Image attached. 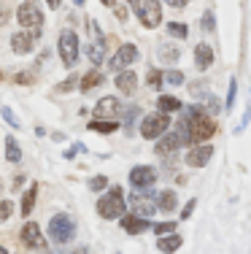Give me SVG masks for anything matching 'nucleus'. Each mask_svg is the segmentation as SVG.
Listing matches in <instances>:
<instances>
[{
    "mask_svg": "<svg viewBox=\"0 0 251 254\" xmlns=\"http://www.w3.org/2000/svg\"><path fill=\"white\" fill-rule=\"evenodd\" d=\"M124 211H127V203H124V190L113 184L111 190H108V195H103L98 200V214L103 216V219H119V216H124Z\"/></svg>",
    "mask_w": 251,
    "mask_h": 254,
    "instance_id": "f257e3e1",
    "label": "nucleus"
},
{
    "mask_svg": "<svg viewBox=\"0 0 251 254\" xmlns=\"http://www.w3.org/2000/svg\"><path fill=\"white\" fill-rule=\"evenodd\" d=\"M130 8L135 11V16L141 19L143 27L154 30L159 27V22H162V8H159V0H127Z\"/></svg>",
    "mask_w": 251,
    "mask_h": 254,
    "instance_id": "f03ea898",
    "label": "nucleus"
},
{
    "mask_svg": "<svg viewBox=\"0 0 251 254\" xmlns=\"http://www.w3.org/2000/svg\"><path fill=\"white\" fill-rule=\"evenodd\" d=\"M87 27H89V35H92V41L87 44V57H89V63H92V65H100L105 60V52H108V38L100 33V27H98V22H95V19H89Z\"/></svg>",
    "mask_w": 251,
    "mask_h": 254,
    "instance_id": "7ed1b4c3",
    "label": "nucleus"
},
{
    "mask_svg": "<svg viewBox=\"0 0 251 254\" xmlns=\"http://www.w3.org/2000/svg\"><path fill=\"white\" fill-rule=\"evenodd\" d=\"M59 60L68 70H73V65L79 63V35L68 27L59 33Z\"/></svg>",
    "mask_w": 251,
    "mask_h": 254,
    "instance_id": "20e7f679",
    "label": "nucleus"
},
{
    "mask_svg": "<svg viewBox=\"0 0 251 254\" xmlns=\"http://www.w3.org/2000/svg\"><path fill=\"white\" fill-rule=\"evenodd\" d=\"M16 22H19L25 30H33V33L38 35L41 25H44V14H41L38 3H35V0H25V3H19V8H16Z\"/></svg>",
    "mask_w": 251,
    "mask_h": 254,
    "instance_id": "39448f33",
    "label": "nucleus"
},
{
    "mask_svg": "<svg viewBox=\"0 0 251 254\" xmlns=\"http://www.w3.org/2000/svg\"><path fill=\"white\" fill-rule=\"evenodd\" d=\"M73 235H76V222L70 219L68 214L51 216V222H49V238L54 241V244H68Z\"/></svg>",
    "mask_w": 251,
    "mask_h": 254,
    "instance_id": "423d86ee",
    "label": "nucleus"
},
{
    "mask_svg": "<svg viewBox=\"0 0 251 254\" xmlns=\"http://www.w3.org/2000/svg\"><path fill=\"white\" fill-rule=\"evenodd\" d=\"M167 127H170V117L162 114V111H154V114H149V117L143 119L141 135L146 138V141H157L159 135H165V132H167Z\"/></svg>",
    "mask_w": 251,
    "mask_h": 254,
    "instance_id": "0eeeda50",
    "label": "nucleus"
},
{
    "mask_svg": "<svg viewBox=\"0 0 251 254\" xmlns=\"http://www.w3.org/2000/svg\"><path fill=\"white\" fill-rule=\"evenodd\" d=\"M135 60H138V46L135 44H122L116 52H113V57L108 60V70L111 73H122V70H127V65H133Z\"/></svg>",
    "mask_w": 251,
    "mask_h": 254,
    "instance_id": "6e6552de",
    "label": "nucleus"
},
{
    "mask_svg": "<svg viewBox=\"0 0 251 254\" xmlns=\"http://www.w3.org/2000/svg\"><path fill=\"white\" fill-rule=\"evenodd\" d=\"M157 168L151 165H135L133 171H130V184L135 187V190H149V187L157 181Z\"/></svg>",
    "mask_w": 251,
    "mask_h": 254,
    "instance_id": "1a4fd4ad",
    "label": "nucleus"
},
{
    "mask_svg": "<svg viewBox=\"0 0 251 254\" xmlns=\"http://www.w3.org/2000/svg\"><path fill=\"white\" fill-rule=\"evenodd\" d=\"M19 241L27 249H44L46 246L44 230L38 227V222H25V227H22V233H19Z\"/></svg>",
    "mask_w": 251,
    "mask_h": 254,
    "instance_id": "9d476101",
    "label": "nucleus"
},
{
    "mask_svg": "<svg viewBox=\"0 0 251 254\" xmlns=\"http://www.w3.org/2000/svg\"><path fill=\"white\" fill-rule=\"evenodd\" d=\"M130 205H133V214L141 216V219H149V216L157 214V203H154V195H151V192L133 195V197H130Z\"/></svg>",
    "mask_w": 251,
    "mask_h": 254,
    "instance_id": "9b49d317",
    "label": "nucleus"
},
{
    "mask_svg": "<svg viewBox=\"0 0 251 254\" xmlns=\"http://www.w3.org/2000/svg\"><path fill=\"white\" fill-rule=\"evenodd\" d=\"M211 157H213V146H208V143H195L187 152V165L189 168H202V165L211 162Z\"/></svg>",
    "mask_w": 251,
    "mask_h": 254,
    "instance_id": "f8f14e48",
    "label": "nucleus"
},
{
    "mask_svg": "<svg viewBox=\"0 0 251 254\" xmlns=\"http://www.w3.org/2000/svg\"><path fill=\"white\" fill-rule=\"evenodd\" d=\"M11 49H14V54H30L35 49V33H30V30L14 33L11 35Z\"/></svg>",
    "mask_w": 251,
    "mask_h": 254,
    "instance_id": "ddd939ff",
    "label": "nucleus"
},
{
    "mask_svg": "<svg viewBox=\"0 0 251 254\" xmlns=\"http://www.w3.org/2000/svg\"><path fill=\"white\" fill-rule=\"evenodd\" d=\"M178 146H184L181 135H178V132H167V135H159V138H157V146H154V152L165 157V154L176 152Z\"/></svg>",
    "mask_w": 251,
    "mask_h": 254,
    "instance_id": "4468645a",
    "label": "nucleus"
},
{
    "mask_svg": "<svg viewBox=\"0 0 251 254\" xmlns=\"http://www.w3.org/2000/svg\"><path fill=\"white\" fill-rule=\"evenodd\" d=\"M181 244H184V238L173 230V233H167V235H157V249L162 252V254H173V252H178L181 249Z\"/></svg>",
    "mask_w": 251,
    "mask_h": 254,
    "instance_id": "2eb2a0df",
    "label": "nucleus"
},
{
    "mask_svg": "<svg viewBox=\"0 0 251 254\" xmlns=\"http://www.w3.org/2000/svg\"><path fill=\"white\" fill-rule=\"evenodd\" d=\"M213 65V49L208 44H197L195 46V68L197 70H208Z\"/></svg>",
    "mask_w": 251,
    "mask_h": 254,
    "instance_id": "dca6fc26",
    "label": "nucleus"
},
{
    "mask_svg": "<svg viewBox=\"0 0 251 254\" xmlns=\"http://www.w3.org/2000/svg\"><path fill=\"white\" fill-rule=\"evenodd\" d=\"M116 87L122 95H133L135 87H138V76H135V70H122V73H116Z\"/></svg>",
    "mask_w": 251,
    "mask_h": 254,
    "instance_id": "f3484780",
    "label": "nucleus"
},
{
    "mask_svg": "<svg viewBox=\"0 0 251 254\" xmlns=\"http://www.w3.org/2000/svg\"><path fill=\"white\" fill-rule=\"evenodd\" d=\"M154 203H157L159 211L170 214V211H176V205H178V195L173 190H165V192H159V195H154Z\"/></svg>",
    "mask_w": 251,
    "mask_h": 254,
    "instance_id": "a211bd4d",
    "label": "nucleus"
},
{
    "mask_svg": "<svg viewBox=\"0 0 251 254\" xmlns=\"http://www.w3.org/2000/svg\"><path fill=\"white\" fill-rule=\"evenodd\" d=\"M122 219V227H124V233H130V235H141L143 230H149V219H141V216H119Z\"/></svg>",
    "mask_w": 251,
    "mask_h": 254,
    "instance_id": "6ab92c4d",
    "label": "nucleus"
},
{
    "mask_svg": "<svg viewBox=\"0 0 251 254\" xmlns=\"http://www.w3.org/2000/svg\"><path fill=\"white\" fill-rule=\"evenodd\" d=\"M95 111H98V114H108V117H111V114H119V111H122V100H119L116 95H105V98L98 100Z\"/></svg>",
    "mask_w": 251,
    "mask_h": 254,
    "instance_id": "aec40b11",
    "label": "nucleus"
},
{
    "mask_svg": "<svg viewBox=\"0 0 251 254\" xmlns=\"http://www.w3.org/2000/svg\"><path fill=\"white\" fill-rule=\"evenodd\" d=\"M157 57H159V63L170 65V63H176V60L181 57V46L178 44H162L157 49Z\"/></svg>",
    "mask_w": 251,
    "mask_h": 254,
    "instance_id": "412c9836",
    "label": "nucleus"
},
{
    "mask_svg": "<svg viewBox=\"0 0 251 254\" xmlns=\"http://www.w3.org/2000/svg\"><path fill=\"white\" fill-rule=\"evenodd\" d=\"M157 108L162 114H176V111H181V108H184V103L178 98H173V95H162V98L157 100Z\"/></svg>",
    "mask_w": 251,
    "mask_h": 254,
    "instance_id": "4be33fe9",
    "label": "nucleus"
},
{
    "mask_svg": "<svg viewBox=\"0 0 251 254\" xmlns=\"http://www.w3.org/2000/svg\"><path fill=\"white\" fill-rule=\"evenodd\" d=\"M87 130L100 132V135H111V132H116V130H119V125H116V122H108V119H92Z\"/></svg>",
    "mask_w": 251,
    "mask_h": 254,
    "instance_id": "5701e85b",
    "label": "nucleus"
},
{
    "mask_svg": "<svg viewBox=\"0 0 251 254\" xmlns=\"http://www.w3.org/2000/svg\"><path fill=\"white\" fill-rule=\"evenodd\" d=\"M100 81H103V73H100V70H89V73L81 78V87L79 89H81L84 95H89L95 87H100Z\"/></svg>",
    "mask_w": 251,
    "mask_h": 254,
    "instance_id": "b1692460",
    "label": "nucleus"
},
{
    "mask_svg": "<svg viewBox=\"0 0 251 254\" xmlns=\"http://www.w3.org/2000/svg\"><path fill=\"white\" fill-rule=\"evenodd\" d=\"M35 195H38V184H30V190L25 192V197H22V216H25V219L35 208Z\"/></svg>",
    "mask_w": 251,
    "mask_h": 254,
    "instance_id": "393cba45",
    "label": "nucleus"
},
{
    "mask_svg": "<svg viewBox=\"0 0 251 254\" xmlns=\"http://www.w3.org/2000/svg\"><path fill=\"white\" fill-rule=\"evenodd\" d=\"M5 160L8 162H22V149H19V143H16L14 135L5 138Z\"/></svg>",
    "mask_w": 251,
    "mask_h": 254,
    "instance_id": "a878e982",
    "label": "nucleus"
},
{
    "mask_svg": "<svg viewBox=\"0 0 251 254\" xmlns=\"http://www.w3.org/2000/svg\"><path fill=\"white\" fill-rule=\"evenodd\" d=\"M141 117V108L138 106H127L124 108V132L127 135H133V125H135V119Z\"/></svg>",
    "mask_w": 251,
    "mask_h": 254,
    "instance_id": "bb28decb",
    "label": "nucleus"
},
{
    "mask_svg": "<svg viewBox=\"0 0 251 254\" xmlns=\"http://www.w3.org/2000/svg\"><path fill=\"white\" fill-rule=\"evenodd\" d=\"M235 98H238V78H230V89H227V100H224V111H232L235 108Z\"/></svg>",
    "mask_w": 251,
    "mask_h": 254,
    "instance_id": "cd10ccee",
    "label": "nucleus"
},
{
    "mask_svg": "<svg viewBox=\"0 0 251 254\" xmlns=\"http://www.w3.org/2000/svg\"><path fill=\"white\" fill-rule=\"evenodd\" d=\"M167 33H170L173 38H181L184 41L189 35V27L184 25V22H167Z\"/></svg>",
    "mask_w": 251,
    "mask_h": 254,
    "instance_id": "c85d7f7f",
    "label": "nucleus"
},
{
    "mask_svg": "<svg viewBox=\"0 0 251 254\" xmlns=\"http://www.w3.org/2000/svg\"><path fill=\"white\" fill-rule=\"evenodd\" d=\"M76 84H79V76H76V73H70L68 78H65V81H59V84H57V87H54V92H57V95H65V92H70V89H73Z\"/></svg>",
    "mask_w": 251,
    "mask_h": 254,
    "instance_id": "c756f323",
    "label": "nucleus"
},
{
    "mask_svg": "<svg viewBox=\"0 0 251 254\" xmlns=\"http://www.w3.org/2000/svg\"><path fill=\"white\" fill-rule=\"evenodd\" d=\"M162 81L170 87H178V84H184V73L181 70H167V73H162Z\"/></svg>",
    "mask_w": 251,
    "mask_h": 254,
    "instance_id": "7c9ffc66",
    "label": "nucleus"
},
{
    "mask_svg": "<svg viewBox=\"0 0 251 254\" xmlns=\"http://www.w3.org/2000/svg\"><path fill=\"white\" fill-rule=\"evenodd\" d=\"M0 117H3V122H8L11 127H14V130H19V119H16V114L11 111L8 106H3V108H0Z\"/></svg>",
    "mask_w": 251,
    "mask_h": 254,
    "instance_id": "2f4dec72",
    "label": "nucleus"
},
{
    "mask_svg": "<svg viewBox=\"0 0 251 254\" xmlns=\"http://www.w3.org/2000/svg\"><path fill=\"white\" fill-rule=\"evenodd\" d=\"M146 84L151 89H159V87H162V73H159L157 68H151V70H149V76H146Z\"/></svg>",
    "mask_w": 251,
    "mask_h": 254,
    "instance_id": "473e14b6",
    "label": "nucleus"
},
{
    "mask_svg": "<svg viewBox=\"0 0 251 254\" xmlns=\"http://www.w3.org/2000/svg\"><path fill=\"white\" fill-rule=\"evenodd\" d=\"M11 214H14V203L5 197V200H0V222H8Z\"/></svg>",
    "mask_w": 251,
    "mask_h": 254,
    "instance_id": "72a5a7b5",
    "label": "nucleus"
},
{
    "mask_svg": "<svg viewBox=\"0 0 251 254\" xmlns=\"http://www.w3.org/2000/svg\"><path fill=\"white\" fill-rule=\"evenodd\" d=\"M89 190H92V192H103V190H108V179H105V176H95L92 181H89Z\"/></svg>",
    "mask_w": 251,
    "mask_h": 254,
    "instance_id": "f704fd0d",
    "label": "nucleus"
},
{
    "mask_svg": "<svg viewBox=\"0 0 251 254\" xmlns=\"http://www.w3.org/2000/svg\"><path fill=\"white\" fill-rule=\"evenodd\" d=\"M154 235H167V233H173L176 230V222H159V225H154Z\"/></svg>",
    "mask_w": 251,
    "mask_h": 254,
    "instance_id": "c9c22d12",
    "label": "nucleus"
},
{
    "mask_svg": "<svg viewBox=\"0 0 251 254\" xmlns=\"http://www.w3.org/2000/svg\"><path fill=\"white\" fill-rule=\"evenodd\" d=\"M195 208H197V197H192V200H187V203H184V208H181V216H178V219H189Z\"/></svg>",
    "mask_w": 251,
    "mask_h": 254,
    "instance_id": "e433bc0d",
    "label": "nucleus"
},
{
    "mask_svg": "<svg viewBox=\"0 0 251 254\" xmlns=\"http://www.w3.org/2000/svg\"><path fill=\"white\" fill-rule=\"evenodd\" d=\"M202 27L211 33V30H216V16H213V11H205L202 14Z\"/></svg>",
    "mask_w": 251,
    "mask_h": 254,
    "instance_id": "4c0bfd02",
    "label": "nucleus"
},
{
    "mask_svg": "<svg viewBox=\"0 0 251 254\" xmlns=\"http://www.w3.org/2000/svg\"><path fill=\"white\" fill-rule=\"evenodd\" d=\"M249 122H251V103L246 106V114H243V119L238 122V130H235V132H243V130L249 127Z\"/></svg>",
    "mask_w": 251,
    "mask_h": 254,
    "instance_id": "58836bf2",
    "label": "nucleus"
},
{
    "mask_svg": "<svg viewBox=\"0 0 251 254\" xmlns=\"http://www.w3.org/2000/svg\"><path fill=\"white\" fill-rule=\"evenodd\" d=\"M208 111H211V114H219V111H222V103H219L216 98H208Z\"/></svg>",
    "mask_w": 251,
    "mask_h": 254,
    "instance_id": "ea45409f",
    "label": "nucleus"
},
{
    "mask_svg": "<svg viewBox=\"0 0 251 254\" xmlns=\"http://www.w3.org/2000/svg\"><path fill=\"white\" fill-rule=\"evenodd\" d=\"M14 81H16V84H30V81H33V76H30V73H16Z\"/></svg>",
    "mask_w": 251,
    "mask_h": 254,
    "instance_id": "a19ab883",
    "label": "nucleus"
},
{
    "mask_svg": "<svg viewBox=\"0 0 251 254\" xmlns=\"http://www.w3.org/2000/svg\"><path fill=\"white\" fill-rule=\"evenodd\" d=\"M167 5H173V8H184V5L189 3V0H165Z\"/></svg>",
    "mask_w": 251,
    "mask_h": 254,
    "instance_id": "79ce46f5",
    "label": "nucleus"
},
{
    "mask_svg": "<svg viewBox=\"0 0 251 254\" xmlns=\"http://www.w3.org/2000/svg\"><path fill=\"white\" fill-rule=\"evenodd\" d=\"M113 11H116L119 19H127V8H122V5H113Z\"/></svg>",
    "mask_w": 251,
    "mask_h": 254,
    "instance_id": "37998d69",
    "label": "nucleus"
},
{
    "mask_svg": "<svg viewBox=\"0 0 251 254\" xmlns=\"http://www.w3.org/2000/svg\"><path fill=\"white\" fill-rule=\"evenodd\" d=\"M62 157H65V160H73V157H76V149H73V146H70V149H65Z\"/></svg>",
    "mask_w": 251,
    "mask_h": 254,
    "instance_id": "c03bdc74",
    "label": "nucleus"
},
{
    "mask_svg": "<svg viewBox=\"0 0 251 254\" xmlns=\"http://www.w3.org/2000/svg\"><path fill=\"white\" fill-rule=\"evenodd\" d=\"M59 3H62V0H46V5H49L51 11H57V8H59Z\"/></svg>",
    "mask_w": 251,
    "mask_h": 254,
    "instance_id": "a18cd8bd",
    "label": "nucleus"
},
{
    "mask_svg": "<svg viewBox=\"0 0 251 254\" xmlns=\"http://www.w3.org/2000/svg\"><path fill=\"white\" fill-rule=\"evenodd\" d=\"M100 3H103V5H108V8H111V5H116V0H100Z\"/></svg>",
    "mask_w": 251,
    "mask_h": 254,
    "instance_id": "49530a36",
    "label": "nucleus"
},
{
    "mask_svg": "<svg viewBox=\"0 0 251 254\" xmlns=\"http://www.w3.org/2000/svg\"><path fill=\"white\" fill-rule=\"evenodd\" d=\"M73 3H76V5H84V0H73Z\"/></svg>",
    "mask_w": 251,
    "mask_h": 254,
    "instance_id": "de8ad7c7",
    "label": "nucleus"
},
{
    "mask_svg": "<svg viewBox=\"0 0 251 254\" xmlns=\"http://www.w3.org/2000/svg\"><path fill=\"white\" fill-rule=\"evenodd\" d=\"M0 254H8V252H5V246H0Z\"/></svg>",
    "mask_w": 251,
    "mask_h": 254,
    "instance_id": "09e8293b",
    "label": "nucleus"
},
{
    "mask_svg": "<svg viewBox=\"0 0 251 254\" xmlns=\"http://www.w3.org/2000/svg\"><path fill=\"white\" fill-rule=\"evenodd\" d=\"M76 254H84V249H81V252H76Z\"/></svg>",
    "mask_w": 251,
    "mask_h": 254,
    "instance_id": "8fccbe9b",
    "label": "nucleus"
},
{
    "mask_svg": "<svg viewBox=\"0 0 251 254\" xmlns=\"http://www.w3.org/2000/svg\"><path fill=\"white\" fill-rule=\"evenodd\" d=\"M0 190H3V181H0Z\"/></svg>",
    "mask_w": 251,
    "mask_h": 254,
    "instance_id": "3c124183",
    "label": "nucleus"
},
{
    "mask_svg": "<svg viewBox=\"0 0 251 254\" xmlns=\"http://www.w3.org/2000/svg\"><path fill=\"white\" fill-rule=\"evenodd\" d=\"M0 8H3V0H0Z\"/></svg>",
    "mask_w": 251,
    "mask_h": 254,
    "instance_id": "603ef678",
    "label": "nucleus"
},
{
    "mask_svg": "<svg viewBox=\"0 0 251 254\" xmlns=\"http://www.w3.org/2000/svg\"><path fill=\"white\" fill-rule=\"evenodd\" d=\"M0 81H3V73H0Z\"/></svg>",
    "mask_w": 251,
    "mask_h": 254,
    "instance_id": "864d4df0",
    "label": "nucleus"
},
{
    "mask_svg": "<svg viewBox=\"0 0 251 254\" xmlns=\"http://www.w3.org/2000/svg\"><path fill=\"white\" fill-rule=\"evenodd\" d=\"M116 254H119V252H116Z\"/></svg>",
    "mask_w": 251,
    "mask_h": 254,
    "instance_id": "5fc2aeb1",
    "label": "nucleus"
}]
</instances>
